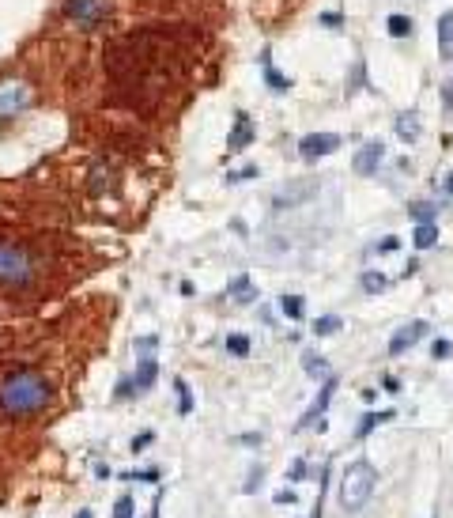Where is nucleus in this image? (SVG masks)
Instances as JSON below:
<instances>
[{
  "label": "nucleus",
  "mask_w": 453,
  "mask_h": 518,
  "mask_svg": "<svg viewBox=\"0 0 453 518\" xmlns=\"http://www.w3.org/2000/svg\"><path fill=\"white\" fill-rule=\"evenodd\" d=\"M53 386L38 367H8L0 375V420H27L46 412Z\"/></svg>",
  "instance_id": "1"
},
{
  "label": "nucleus",
  "mask_w": 453,
  "mask_h": 518,
  "mask_svg": "<svg viewBox=\"0 0 453 518\" xmlns=\"http://www.w3.org/2000/svg\"><path fill=\"white\" fill-rule=\"evenodd\" d=\"M42 277V261L30 246L12 239H0V288L8 291H27Z\"/></svg>",
  "instance_id": "2"
},
{
  "label": "nucleus",
  "mask_w": 453,
  "mask_h": 518,
  "mask_svg": "<svg viewBox=\"0 0 453 518\" xmlns=\"http://www.w3.org/2000/svg\"><path fill=\"white\" fill-rule=\"evenodd\" d=\"M374 484H378L374 465H370L367 458L351 461V465L344 469V481H340V503H344V511H359V507H367V499L374 496Z\"/></svg>",
  "instance_id": "3"
},
{
  "label": "nucleus",
  "mask_w": 453,
  "mask_h": 518,
  "mask_svg": "<svg viewBox=\"0 0 453 518\" xmlns=\"http://www.w3.org/2000/svg\"><path fill=\"white\" fill-rule=\"evenodd\" d=\"M110 15V0H64V19L79 30H99Z\"/></svg>",
  "instance_id": "4"
},
{
  "label": "nucleus",
  "mask_w": 453,
  "mask_h": 518,
  "mask_svg": "<svg viewBox=\"0 0 453 518\" xmlns=\"http://www.w3.org/2000/svg\"><path fill=\"white\" fill-rule=\"evenodd\" d=\"M155 378H159V363L151 360V355H144L136 375H128L125 382L117 386V398H140V394H148L151 386H155Z\"/></svg>",
  "instance_id": "5"
},
{
  "label": "nucleus",
  "mask_w": 453,
  "mask_h": 518,
  "mask_svg": "<svg viewBox=\"0 0 453 518\" xmlns=\"http://www.w3.org/2000/svg\"><path fill=\"white\" fill-rule=\"evenodd\" d=\"M318 178H295V182H287V185H280L276 189V197H272V205L276 208H295V205H306V201L318 193Z\"/></svg>",
  "instance_id": "6"
},
{
  "label": "nucleus",
  "mask_w": 453,
  "mask_h": 518,
  "mask_svg": "<svg viewBox=\"0 0 453 518\" xmlns=\"http://www.w3.org/2000/svg\"><path fill=\"white\" fill-rule=\"evenodd\" d=\"M340 148V136L336 133H310V136H302L298 140V151H302V159H321V156H333V151Z\"/></svg>",
  "instance_id": "7"
},
{
  "label": "nucleus",
  "mask_w": 453,
  "mask_h": 518,
  "mask_svg": "<svg viewBox=\"0 0 453 518\" xmlns=\"http://www.w3.org/2000/svg\"><path fill=\"white\" fill-rule=\"evenodd\" d=\"M27 102H30L27 84H4V87H0V118L23 114V110H27Z\"/></svg>",
  "instance_id": "8"
},
{
  "label": "nucleus",
  "mask_w": 453,
  "mask_h": 518,
  "mask_svg": "<svg viewBox=\"0 0 453 518\" xmlns=\"http://www.w3.org/2000/svg\"><path fill=\"white\" fill-rule=\"evenodd\" d=\"M419 337H427V322H408V326H401L393 333V341H389V355H404Z\"/></svg>",
  "instance_id": "9"
},
{
  "label": "nucleus",
  "mask_w": 453,
  "mask_h": 518,
  "mask_svg": "<svg viewBox=\"0 0 453 518\" xmlns=\"http://www.w3.org/2000/svg\"><path fill=\"white\" fill-rule=\"evenodd\" d=\"M382 159H385V144L370 140V144H363V148L355 151V171H359V174H374Z\"/></svg>",
  "instance_id": "10"
},
{
  "label": "nucleus",
  "mask_w": 453,
  "mask_h": 518,
  "mask_svg": "<svg viewBox=\"0 0 453 518\" xmlns=\"http://www.w3.org/2000/svg\"><path fill=\"white\" fill-rule=\"evenodd\" d=\"M249 140H253V121H249V114H242V110H238V118H234V133L226 136V151L249 148Z\"/></svg>",
  "instance_id": "11"
},
{
  "label": "nucleus",
  "mask_w": 453,
  "mask_h": 518,
  "mask_svg": "<svg viewBox=\"0 0 453 518\" xmlns=\"http://www.w3.org/2000/svg\"><path fill=\"white\" fill-rule=\"evenodd\" d=\"M333 394H336V378H333V375H329V378H325V386H321V394H318V401H314V405H310V412H306V416H302V420H298V427H306V424H314V420H318V416H321V412H325V409H329V401H333Z\"/></svg>",
  "instance_id": "12"
},
{
  "label": "nucleus",
  "mask_w": 453,
  "mask_h": 518,
  "mask_svg": "<svg viewBox=\"0 0 453 518\" xmlns=\"http://www.w3.org/2000/svg\"><path fill=\"white\" fill-rule=\"evenodd\" d=\"M438 53L442 61H453V8L438 15Z\"/></svg>",
  "instance_id": "13"
},
{
  "label": "nucleus",
  "mask_w": 453,
  "mask_h": 518,
  "mask_svg": "<svg viewBox=\"0 0 453 518\" xmlns=\"http://www.w3.org/2000/svg\"><path fill=\"white\" fill-rule=\"evenodd\" d=\"M419 133H423V121H419V114H416V110H404V114L396 118V136L408 144V140H419Z\"/></svg>",
  "instance_id": "14"
},
{
  "label": "nucleus",
  "mask_w": 453,
  "mask_h": 518,
  "mask_svg": "<svg viewBox=\"0 0 453 518\" xmlns=\"http://www.w3.org/2000/svg\"><path fill=\"white\" fill-rule=\"evenodd\" d=\"M412 242H416L419 250H427V246H434L438 242V223L434 220H427V223H419L416 231H412Z\"/></svg>",
  "instance_id": "15"
},
{
  "label": "nucleus",
  "mask_w": 453,
  "mask_h": 518,
  "mask_svg": "<svg viewBox=\"0 0 453 518\" xmlns=\"http://www.w3.org/2000/svg\"><path fill=\"white\" fill-rule=\"evenodd\" d=\"M261 64H264V80H269V87H272V91H287V87H291V80L283 76L280 68H272V57H269V53H261Z\"/></svg>",
  "instance_id": "16"
},
{
  "label": "nucleus",
  "mask_w": 453,
  "mask_h": 518,
  "mask_svg": "<svg viewBox=\"0 0 453 518\" xmlns=\"http://www.w3.org/2000/svg\"><path fill=\"white\" fill-rule=\"evenodd\" d=\"M385 420H393V409H385V412H367V416L359 420V427H355V435H359V439H367V435L374 432L378 424H385Z\"/></svg>",
  "instance_id": "17"
},
{
  "label": "nucleus",
  "mask_w": 453,
  "mask_h": 518,
  "mask_svg": "<svg viewBox=\"0 0 453 518\" xmlns=\"http://www.w3.org/2000/svg\"><path fill=\"white\" fill-rule=\"evenodd\" d=\"M280 311L287 314L291 322H298V318H302V311H306L302 295H283V299H280Z\"/></svg>",
  "instance_id": "18"
},
{
  "label": "nucleus",
  "mask_w": 453,
  "mask_h": 518,
  "mask_svg": "<svg viewBox=\"0 0 453 518\" xmlns=\"http://www.w3.org/2000/svg\"><path fill=\"white\" fill-rule=\"evenodd\" d=\"M253 295H257V291H253V280H249V277H238L231 284V299H238V303H249Z\"/></svg>",
  "instance_id": "19"
},
{
  "label": "nucleus",
  "mask_w": 453,
  "mask_h": 518,
  "mask_svg": "<svg viewBox=\"0 0 453 518\" xmlns=\"http://www.w3.org/2000/svg\"><path fill=\"white\" fill-rule=\"evenodd\" d=\"M302 367L310 371L314 378H329V363L321 360V355H314V352H306V355H302Z\"/></svg>",
  "instance_id": "20"
},
{
  "label": "nucleus",
  "mask_w": 453,
  "mask_h": 518,
  "mask_svg": "<svg viewBox=\"0 0 453 518\" xmlns=\"http://www.w3.org/2000/svg\"><path fill=\"white\" fill-rule=\"evenodd\" d=\"M385 27H389L393 38H408L412 35V19H408V15H401V12L389 15V23H385Z\"/></svg>",
  "instance_id": "21"
},
{
  "label": "nucleus",
  "mask_w": 453,
  "mask_h": 518,
  "mask_svg": "<svg viewBox=\"0 0 453 518\" xmlns=\"http://www.w3.org/2000/svg\"><path fill=\"white\" fill-rule=\"evenodd\" d=\"M333 333H340V318H336V314H325V318L314 322V337H333Z\"/></svg>",
  "instance_id": "22"
},
{
  "label": "nucleus",
  "mask_w": 453,
  "mask_h": 518,
  "mask_svg": "<svg viewBox=\"0 0 453 518\" xmlns=\"http://www.w3.org/2000/svg\"><path fill=\"white\" fill-rule=\"evenodd\" d=\"M408 212L416 216L419 223H427V220H434V216H438V205H431V201H419V205H408Z\"/></svg>",
  "instance_id": "23"
},
{
  "label": "nucleus",
  "mask_w": 453,
  "mask_h": 518,
  "mask_svg": "<svg viewBox=\"0 0 453 518\" xmlns=\"http://www.w3.org/2000/svg\"><path fill=\"white\" fill-rule=\"evenodd\" d=\"M363 291H370V295H378V291H385V284H389V280L382 277V272H363Z\"/></svg>",
  "instance_id": "24"
},
{
  "label": "nucleus",
  "mask_w": 453,
  "mask_h": 518,
  "mask_svg": "<svg viewBox=\"0 0 453 518\" xmlns=\"http://www.w3.org/2000/svg\"><path fill=\"white\" fill-rule=\"evenodd\" d=\"M226 352H231V355H249V337L246 333H231V337H226Z\"/></svg>",
  "instance_id": "25"
},
{
  "label": "nucleus",
  "mask_w": 453,
  "mask_h": 518,
  "mask_svg": "<svg viewBox=\"0 0 453 518\" xmlns=\"http://www.w3.org/2000/svg\"><path fill=\"white\" fill-rule=\"evenodd\" d=\"M174 390H177V412H182V416H185V412H193V394H189V386H185L182 378H177Z\"/></svg>",
  "instance_id": "26"
},
{
  "label": "nucleus",
  "mask_w": 453,
  "mask_h": 518,
  "mask_svg": "<svg viewBox=\"0 0 453 518\" xmlns=\"http://www.w3.org/2000/svg\"><path fill=\"white\" fill-rule=\"evenodd\" d=\"M113 518H133V499L121 496L117 503H113Z\"/></svg>",
  "instance_id": "27"
},
{
  "label": "nucleus",
  "mask_w": 453,
  "mask_h": 518,
  "mask_svg": "<svg viewBox=\"0 0 453 518\" xmlns=\"http://www.w3.org/2000/svg\"><path fill=\"white\" fill-rule=\"evenodd\" d=\"M453 352V344L446 341V337H438V341H434L431 344V355H434V360H446V355Z\"/></svg>",
  "instance_id": "28"
},
{
  "label": "nucleus",
  "mask_w": 453,
  "mask_h": 518,
  "mask_svg": "<svg viewBox=\"0 0 453 518\" xmlns=\"http://www.w3.org/2000/svg\"><path fill=\"white\" fill-rule=\"evenodd\" d=\"M151 443H155V435H151V432H140V435H136V439H133V454H140V450H148Z\"/></svg>",
  "instance_id": "29"
},
{
  "label": "nucleus",
  "mask_w": 453,
  "mask_h": 518,
  "mask_svg": "<svg viewBox=\"0 0 453 518\" xmlns=\"http://www.w3.org/2000/svg\"><path fill=\"white\" fill-rule=\"evenodd\" d=\"M246 178H257V167H242V171L226 174V182H246Z\"/></svg>",
  "instance_id": "30"
},
{
  "label": "nucleus",
  "mask_w": 453,
  "mask_h": 518,
  "mask_svg": "<svg viewBox=\"0 0 453 518\" xmlns=\"http://www.w3.org/2000/svg\"><path fill=\"white\" fill-rule=\"evenodd\" d=\"M321 27L336 30V27H340V12H325V15H321Z\"/></svg>",
  "instance_id": "31"
},
{
  "label": "nucleus",
  "mask_w": 453,
  "mask_h": 518,
  "mask_svg": "<svg viewBox=\"0 0 453 518\" xmlns=\"http://www.w3.org/2000/svg\"><path fill=\"white\" fill-rule=\"evenodd\" d=\"M295 499H298V496H295L291 488H280V492H276V503H295Z\"/></svg>",
  "instance_id": "32"
},
{
  "label": "nucleus",
  "mask_w": 453,
  "mask_h": 518,
  "mask_svg": "<svg viewBox=\"0 0 453 518\" xmlns=\"http://www.w3.org/2000/svg\"><path fill=\"white\" fill-rule=\"evenodd\" d=\"M148 518H159V503H155V507H151V515H148Z\"/></svg>",
  "instance_id": "33"
},
{
  "label": "nucleus",
  "mask_w": 453,
  "mask_h": 518,
  "mask_svg": "<svg viewBox=\"0 0 453 518\" xmlns=\"http://www.w3.org/2000/svg\"><path fill=\"white\" fill-rule=\"evenodd\" d=\"M76 518H95V515H91V511H79V515H76Z\"/></svg>",
  "instance_id": "34"
},
{
  "label": "nucleus",
  "mask_w": 453,
  "mask_h": 518,
  "mask_svg": "<svg viewBox=\"0 0 453 518\" xmlns=\"http://www.w3.org/2000/svg\"><path fill=\"white\" fill-rule=\"evenodd\" d=\"M446 185H450V193H453V174H450V182H446Z\"/></svg>",
  "instance_id": "35"
}]
</instances>
